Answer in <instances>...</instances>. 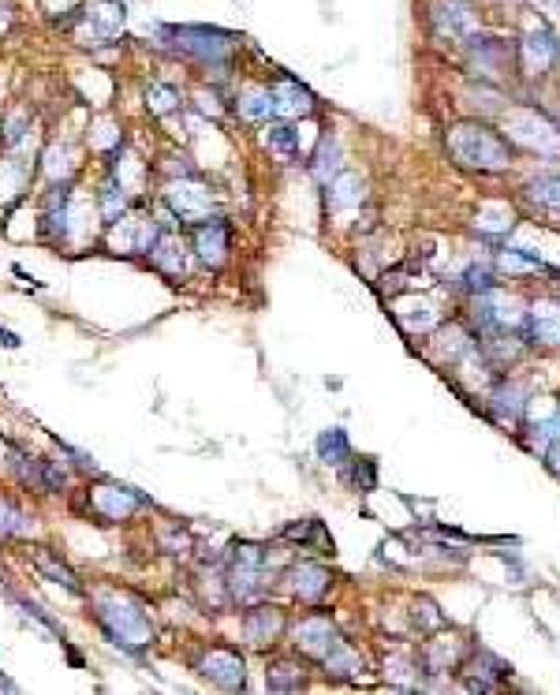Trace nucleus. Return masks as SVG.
<instances>
[{
	"label": "nucleus",
	"mask_w": 560,
	"mask_h": 695,
	"mask_svg": "<svg viewBox=\"0 0 560 695\" xmlns=\"http://www.w3.org/2000/svg\"><path fill=\"white\" fill-rule=\"evenodd\" d=\"M448 154H453L460 165L482 169V172L504 169L512 162L509 138H501L493 128H485V123H456V128L448 131Z\"/></svg>",
	"instance_id": "nucleus-1"
},
{
	"label": "nucleus",
	"mask_w": 560,
	"mask_h": 695,
	"mask_svg": "<svg viewBox=\"0 0 560 695\" xmlns=\"http://www.w3.org/2000/svg\"><path fill=\"white\" fill-rule=\"evenodd\" d=\"M98 620L101 628L108 632V639L128 651H138V647H150L154 644V625L146 610L138 602H131L128 595H98Z\"/></svg>",
	"instance_id": "nucleus-2"
},
{
	"label": "nucleus",
	"mask_w": 560,
	"mask_h": 695,
	"mask_svg": "<svg viewBox=\"0 0 560 695\" xmlns=\"http://www.w3.org/2000/svg\"><path fill=\"white\" fill-rule=\"evenodd\" d=\"M161 38H169V45L198 60H225L232 49V34L209 27H161Z\"/></svg>",
	"instance_id": "nucleus-3"
},
{
	"label": "nucleus",
	"mask_w": 560,
	"mask_h": 695,
	"mask_svg": "<svg viewBox=\"0 0 560 695\" xmlns=\"http://www.w3.org/2000/svg\"><path fill=\"white\" fill-rule=\"evenodd\" d=\"M157 225L150 217H142V213H135V217H116L113 221V232H108V247L120 255H150V247L157 243Z\"/></svg>",
	"instance_id": "nucleus-4"
},
{
	"label": "nucleus",
	"mask_w": 560,
	"mask_h": 695,
	"mask_svg": "<svg viewBox=\"0 0 560 695\" xmlns=\"http://www.w3.org/2000/svg\"><path fill=\"white\" fill-rule=\"evenodd\" d=\"M86 30L83 38H90L86 45H98V42H108L116 38L123 30V20H128V12H123V0H94V4L86 8Z\"/></svg>",
	"instance_id": "nucleus-5"
},
{
	"label": "nucleus",
	"mask_w": 560,
	"mask_h": 695,
	"mask_svg": "<svg viewBox=\"0 0 560 695\" xmlns=\"http://www.w3.org/2000/svg\"><path fill=\"white\" fill-rule=\"evenodd\" d=\"M202 676L209 684H217V688H228V691H236V688H243V681H247V669H243V658L236 654V651H225V647H217V651H209L206 658H202Z\"/></svg>",
	"instance_id": "nucleus-6"
},
{
	"label": "nucleus",
	"mask_w": 560,
	"mask_h": 695,
	"mask_svg": "<svg viewBox=\"0 0 560 695\" xmlns=\"http://www.w3.org/2000/svg\"><path fill=\"white\" fill-rule=\"evenodd\" d=\"M165 202L172 206L176 217H184V221H202L206 213H209V191L202 184H194V180H176L169 184L165 191Z\"/></svg>",
	"instance_id": "nucleus-7"
},
{
	"label": "nucleus",
	"mask_w": 560,
	"mask_h": 695,
	"mask_svg": "<svg viewBox=\"0 0 560 695\" xmlns=\"http://www.w3.org/2000/svg\"><path fill=\"white\" fill-rule=\"evenodd\" d=\"M296 644L303 654L311 658H325L336 644H340V632L333 628L329 617H303L296 625Z\"/></svg>",
	"instance_id": "nucleus-8"
},
{
	"label": "nucleus",
	"mask_w": 560,
	"mask_h": 695,
	"mask_svg": "<svg viewBox=\"0 0 560 695\" xmlns=\"http://www.w3.org/2000/svg\"><path fill=\"white\" fill-rule=\"evenodd\" d=\"M142 502H146V497L135 494L131 486H98L94 490V509L105 520H128Z\"/></svg>",
	"instance_id": "nucleus-9"
},
{
	"label": "nucleus",
	"mask_w": 560,
	"mask_h": 695,
	"mask_svg": "<svg viewBox=\"0 0 560 695\" xmlns=\"http://www.w3.org/2000/svg\"><path fill=\"white\" fill-rule=\"evenodd\" d=\"M329 583H333V576L325 573L321 565H311V561H303L288 573V587H292V595H299L303 602H318L325 591H329Z\"/></svg>",
	"instance_id": "nucleus-10"
},
{
	"label": "nucleus",
	"mask_w": 560,
	"mask_h": 695,
	"mask_svg": "<svg viewBox=\"0 0 560 695\" xmlns=\"http://www.w3.org/2000/svg\"><path fill=\"white\" fill-rule=\"evenodd\" d=\"M463 658V644L456 636H438V639H426L422 644V666L426 673H448L456 669Z\"/></svg>",
	"instance_id": "nucleus-11"
},
{
	"label": "nucleus",
	"mask_w": 560,
	"mask_h": 695,
	"mask_svg": "<svg viewBox=\"0 0 560 695\" xmlns=\"http://www.w3.org/2000/svg\"><path fill=\"white\" fill-rule=\"evenodd\" d=\"M194 251H198V258L209 262V265L225 262V255H228V225L221 217L206 221L202 228L194 232Z\"/></svg>",
	"instance_id": "nucleus-12"
},
{
	"label": "nucleus",
	"mask_w": 560,
	"mask_h": 695,
	"mask_svg": "<svg viewBox=\"0 0 560 695\" xmlns=\"http://www.w3.org/2000/svg\"><path fill=\"white\" fill-rule=\"evenodd\" d=\"M527 333L534 344H560V303L556 299H546L538 303L527 318Z\"/></svg>",
	"instance_id": "nucleus-13"
},
{
	"label": "nucleus",
	"mask_w": 560,
	"mask_h": 695,
	"mask_svg": "<svg viewBox=\"0 0 560 695\" xmlns=\"http://www.w3.org/2000/svg\"><path fill=\"white\" fill-rule=\"evenodd\" d=\"M280 628H284V617H280V610H273V605H258V610H250L243 617V636L258 647L273 644V639L280 636Z\"/></svg>",
	"instance_id": "nucleus-14"
},
{
	"label": "nucleus",
	"mask_w": 560,
	"mask_h": 695,
	"mask_svg": "<svg viewBox=\"0 0 560 695\" xmlns=\"http://www.w3.org/2000/svg\"><path fill=\"white\" fill-rule=\"evenodd\" d=\"M269 94H273V105H277L280 116H306V113H311V105H314L311 91L299 86V83H292V79H280Z\"/></svg>",
	"instance_id": "nucleus-15"
},
{
	"label": "nucleus",
	"mask_w": 560,
	"mask_h": 695,
	"mask_svg": "<svg viewBox=\"0 0 560 695\" xmlns=\"http://www.w3.org/2000/svg\"><path fill=\"white\" fill-rule=\"evenodd\" d=\"M553 60H556V45H553V38L546 30H538L523 42V67H527L531 75H546V71L553 67Z\"/></svg>",
	"instance_id": "nucleus-16"
},
{
	"label": "nucleus",
	"mask_w": 560,
	"mask_h": 695,
	"mask_svg": "<svg viewBox=\"0 0 560 695\" xmlns=\"http://www.w3.org/2000/svg\"><path fill=\"white\" fill-rule=\"evenodd\" d=\"M150 255L157 262V270H165L169 277H184L187 273V255H184V247H179V240L157 236V243L150 247Z\"/></svg>",
	"instance_id": "nucleus-17"
},
{
	"label": "nucleus",
	"mask_w": 560,
	"mask_h": 695,
	"mask_svg": "<svg viewBox=\"0 0 560 695\" xmlns=\"http://www.w3.org/2000/svg\"><path fill=\"white\" fill-rule=\"evenodd\" d=\"M240 116L250 120V123H262L269 116H277V105H273V94L262 91V86H247L240 94Z\"/></svg>",
	"instance_id": "nucleus-18"
},
{
	"label": "nucleus",
	"mask_w": 560,
	"mask_h": 695,
	"mask_svg": "<svg viewBox=\"0 0 560 695\" xmlns=\"http://www.w3.org/2000/svg\"><path fill=\"white\" fill-rule=\"evenodd\" d=\"M329 202L336 209H351L363 202V180H359L355 172H344V176H336L333 187H329Z\"/></svg>",
	"instance_id": "nucleus-19"
},
{
	"label": "nucleus",
	"mask_w": 560,
	"mask_h": 695,
	"mask_svg": "<svg viewBox=\"0 0 560 695\" xmlns=\"http://www.w3.org/2000/svg\"><path fill=\"white\" fill-rule=\"evenodd\" d=\"M321 662H325V669H329L333 676H355V673H363V658H359V654L344 644V639H340V644H336L329 654H325Z\"/></svg>",
	"instance_id": "nucleus-20"
},
{
	"label": "nucleus",
	"mask_w": 560,
	"mask_h": 695,
	"mask_svg": "<svg viewBox=\"0 0 560 695\" xmlns=\"http://www.w3.org/2000/svg\"><path fill=\"white\" fill-rule=\"evenodd\" d=\"M265 684H269V691H299L306 684V676L296 662H277V666H269Z\"/></svg>",
	"instance_id": "nucleus-21"
},
{
	"label": "nucleus",
	"mask_w": 560,
	"mask_h": 695,
	"mask_svg": "<svg viewBox=\"0 0 560 695\" xmlns=\"http://www.w3.org/2000/svg\"><path fill=\"white\" fill-rule=\"evenodd\" d=\"M348 434L344 430H325L321 438H318V456H321V463H344L348 460Z\"/></svg>",
	"instance_id": "nucleus-22"
},
{
	"label": "nucleus",
	"mask_w": 560,
	"mask_h": 695,
	"mask_svg": "<svg viewBox=\"0 0 560 695\" xmlns=\"http://www.w3.org/2000/svg\"><path fill=\"white\" fill-rule=\"evenodd\" d=\"M438 27H441V34L460 38V34L471 30V15H467L463 4H438Z\"/></svg>",
	"instance_id": "nucleus-23"
},
{
	"label": "nucleus",
	"mask_w": 560,
	"mask_h": 695,
	"mask_svg": "<svg viewBox=\"0 0 560 695\" xmlns=\"http://www.w3.org/2000/svg\"><path fill=\"white\" fill-rule=\"evenodd\" d=\"M284 534H288V539H299V542H318L321 554H333V539L325 534V527L318 520H299V524L288 527Z\"/></svg>",
	"instance_id": "nucleus-24"
},
{
	"label": "nucleus",
	"mask_w": 560,
	"mask_h": 695,
	"mask_svg": "<svg viewBox=\"0 0 560 695\" xmlns=\"http://www.w3.org/2000/svg\"><path fill=\"white\" fill-rule=\"evenodd\" d=\"M146 105H150V113L169 116V113L179 109V91H176V86H169V83H154L146 91Z\"/></svg>",
	"instance_id": "nucleus-25"
},
{
	"label": "nucleus",
	"mask_w": 560,
	"mask_h": 695,
	"mask_svg": "<svg viewBox=\"0 0 560 695\" xmlns=\"http://www.w3.org/2000/svg\"><path fill=\"white\" fill-rule=\"evenodd\" d=\"M269 150H273L277 157H284V162H292V157H299V131L288 128V123L269 128Z\"/></svg>",
	"instance_id": "nucleus-26"
},
{
	"label": "nucleus",
	"mask_w": 560,
	"mask_h": 695,
	"mask_svg": "<svg viewBox=\"0 0 560 695\" xmlns=\"http://www.w3.org/2000/svg\"><path fill=\"white\" fill-rule=\"evenodd\" d=\"M336 169H340V142L325 138L321 150H318V162H314V176L321 184H329V176H336Z\"/></svg>",
	"instance_id": "nucleus-27"
},
{
	"label": "nucleus",
	"mask_w": 560,
	"mask_h": 695,
	"mask_svg": "<svg viewBox=\"0 0 560 695\" xmlns=\"http://www.w3.org/2000/svg\"><path fill=\"white\" fill-rule=\"evenodd\" d=\"M527 194L534 202H541V206L560 209V176H538V180H531Z\"/></svg>",
	"instance_id": "nucleus-28"
},
{
	"label": "nucleus",
	"mask_w": 560,
	"mask_h": 695,
	"mask_svg": "<svg viewBox=\"0 0 560 695\" xmlns=\"http://www.w3.org/2000/svg\"><path fill=\"white\" fill-rule=\"evenodd\" d=\"M344 483H348L351 490L370 494V490H374V483H377V468H374V460H355L351 468L344 471Z\"/></svg>",
	"instance_id": "nucleus-29"
},
{
	"label": "nucleus",
	"mask_w": 560,
	"mask_h": 695,
	"mask_svg": "<svg viewBox=\"0 0 560 695\" xmlns=\"http://www.w3.org/2000/svg\"><path fill=\"white\" fill-rule=\"evenodd\" d=\"M123 209H128V191H123L116 180L105 184V191H101V213H105V221L123 217Z\"/></svg>",
	"instance_id": "nucleus-30"
},
{
	"label": "nucleus",
	"mask_w": 560,
	"mask_h": 695,
	"mask_svg": "<svg viewBox=\"0 0 560 695\" xmlns=\"http://www.w3.org/2000/svg\"><path fill=\"white\" fill-rule=\"evenodd\" d=\"M142 176H146V169H142L138 157L123 154V157H120V165H116V184H120L123 191H135V187L142 184Z\"/></svg>",
	"instance_id": "nucleus-31"
},
{
	"label": "nucleus",
	"mask_w": 560,
	"mask_h": 695,
	"mask_svg": "<svg viewBox=\"0 0 560 695\" xmlns=\"http://www.w3.org/2000/svg\"><path fill=\"white\" fill-rule=\"evenodd\" d=\"M34 565H38V573H42V576H49L52 583H64V587H67V591H79V583H75V576H71V573H67V568H64V565H57V561H52V557L45 554V549H42V554H38V557H34Z\"/></svg>",
	"instance_id": "nucleus-32"
},
{
	"label": "nucleus",
	"mask_w": 560,
	"mask_h": 695,
	"mask_svg": "<svg viewBox=\"0 0 560 695\" xmlns=\"http://www.w3.org/2000/svg\"><path fill=\"white\" fill-rule=\"evenodd\" d=\"M30 524H27V512L8 502V497H0V531H8V534H23Z\"/></svg>",
	"instance_id": "nucleus-33"
},
{
	"label": "nucleus",
	"mask_w": 560,
	"mask_h": 695,
	"mask_svg": "<svg viewBox=\"0 0 560 695\" xmlns=\"http://www.w3.org/2000/svg\"><path fill=\"white\" fill-rule=\"evenodd\" d=\"M433 348H438V351H448V359H460V355L471 348V344H467V333H463L460 326H448V329L438 333V344H433Z\"/></svg>",
	"instance_id": "nucleus-34"
},
{
	"label": "nucleus",
	"mask_w": 560,
	"mask_h": 695,
	"mask_svg": "<svg viewBox=\"0 0 560 695\" xmlns=\"http://www.w3.org/2000/svg\"><path fill=\"white\" fill-rule=\"evenodd\" d=\"M45 172L57 180V176H67L71 172V150L67 146H52L49 154H45Z\"/></svg>",
	"instance_id": "nucleus-35"
},
{
	"label": "nucleus",
	"mask_w": 560,
	"mask_h": 695,
	"mask_svg": "<svg viewBox=\"0 0 560 695\" xmlns=\"http://www.w3.org/2000/svg\"><path fill=\"white\" fill-rule=\"evenodd\" d=\"M90 142H94L98 150H116V146H120V131H116V123L101 120L98 128H94V135H90Z\"/></svg>",
	"instance_id": "nucleus-36"
},
{
	"label": "nucleus",
	"mask_w": 560,
	"mask_h": 695,
	"mask_svg": "<svg viewBox=\"0 0 560 695\" xmlns=\"http://www.w3.org/2000/svg\"><path fill=\"white\" fill-rule=\"evenodd\" d=\"M501 270H509V273H527V270H538V262L534 258H523L516 251H504L501 255Z\"/></svg>",
	"instance_id": "nucleus-37"
},
{
	"label": "nucleus",
	"mask_w": 560,
	"mask_h": 695,
	"mask_svg": "<svg viewBox=\"0 0 560 695\" xmlns=\"http://www.w3.org/2000/svg\"><path fill=\"white\" fill-rule=\"evenodd\" d=\"M27 128H30V116L27 113H12V120H8V131H4V138H8V146H15L23 135H27Z\"/></svg>",
	"instance_id": "nucleus-38"
},
{
	"label": "nucleus",
	"mask_w": 560,
	"mask_h": 695,
	"mask_svg": "<svg viewBox=\"0 0 560 695\" xmlns=\"http://www.w3.org/2000/svg\"><path fill=\"white\" fill-rule=\"evenodd\" d=\"M549 468H553V471L560 475V441H556L553 449H549Z\"/></svg>",
	"instance_id": "nucleus-39"
}]
</instances>
